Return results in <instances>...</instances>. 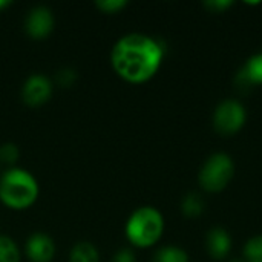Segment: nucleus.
Wrapping results in <instances>:
<instances>
[{"mask_svg": "<svg viewBox=\"0 0 262 262\" xmlns=\"http://www.w3.org/2000/svg\"><path fill=\"white\" fill-rule=\"evenodd\" d=\"M21 250L18 244L8 235L0 233V262H20Z\"/></svg>", "mask_w": 262, "mask_h": 262, "instance_id": "obj_13", "label": "nucleus"}, {"mask_svg": "<svg viewBox=\"0 0 262 262\" xmlns=\"http://www.w3.org/2000/svg\"><path fill=\"white\" fill-rule=\"evenodd\" d=\"M69 262H100L98 249L89 241H78L69 252Z\"/></svg>", "mask_w": 262, "mask_h": 262, "instance_id": "obj_11", "label": "nucleus"}, {"mask_svg": "<svg viewBox=\"0 0 262 262\" xmlns=\"http://www.w3.org/2000/svg\"><path fill=\"white\" fill-rule=\"evenodd\" d=\"M111 262H137L135 253L130 249H120L114 256Z\"/></svg>", "mask_w": 262, "mask_h": 262, "instance_id": "obj_20", "label": "nucleus"}, {"mask_svg": "<svg viewBox=\"0 0 262 262\" xmlns=\"http://www.w3.org/2000/svg\"><path fill=\"white\" fill-rule=\"evenodd\" d=\"M213 129L223 137H232L243 130L247 123V111L239 100L226 98L213 111Z\"/></svg>", "mask_w": 262, "mask_h": 262, "instance_id": "obj_5", "label": "nucleus"}, {"mask_svg": "<svg viewBox=\"0 0 262 262\" xmlns=\"http://www.w3.org/2000/svg\"><path fill=\"white\" fill-rule=\"evenodd\" d=\"M129 5L127 0H98L95 6L104 14H117Z\"/></svg>", "mask_w": 262, "mask_h": 262, "instance_id": "obj_17", "label": "nucleus"}, {"mask_svg": "<svg viewBox=\"0 0 262 262\" xmlns=\"http://www.w3.org/2000/svg\"><path fill=\"white\" fill-rule=\"evenodd\" d=\"M55 243L45 232H34L25 243V255L29 262H52L55 258Z\"/></svg>", "mask_w": 262, "mask_h": 262, "instance_id": "obj_8", "label": "nucleus"}, {"mask_svg": "<svg viewBox=\"0 0 262 262\" xmlns=\"http://www.w3.org/2000/svg\"><path fill=\"white\" fill-rule=\"evenodd\" d=\"M163 43L143 32L121 35L111 49V66L114 72L130 84H143L152 80L164 60Z\"/></svg>", "mask_w": 262, "mask_h": 262, "instance_id": "obj_1", "label": "nucleus"}, {"mask_svg": "<svg viewBox=\"0 0 262 262\" xmlns=\"http://www.w3.org/2000/svg\"><path fill=\"white\" fill-rule=\"evenodd\" d=\"M243 256L246 262H262V235H255L244 244Z\"/></svg>", "mask_w": 262, "mask_h": 262, "instance_id": "obj_15", "label": "nucleus"}, {"mask_svg": "<svg viewBox=\"0 0 262 262\" xmlns=\"http://www.w3.org/2000/svg\"><path fill=\"white\" fill-rule=\"evenodd\" d=\"M233 5V0H207L204 2V6L209 8L212 12H224Z\"/></svg>", "mask_w": 262, "mask_h": 262, "instance_id": "obj_19", "label": "nucleus"}, {"mask_svg": "<svg viewBox=\"0 0 262 262\" xmlns=\"http://www.w3.org/2000/svg\"><path fill=\"white\" fill-rule=\"evenodd\" d=\"M54 25H55L54 14H52L51 8H48L45 5L32 6L26 12L25 21H23L25 32L32 40H45V38H48L51 35V32L54 31Z\"/></svg>", "mask_w": 262, "mask_h": 262, "instance_id": "obj_7", "label": "nucleus"}, {"mask_svg": "<svg viewBox=\"0 0 262 262\" xmlns=\"http://www.w3.org/2000/svg\"><path fill=\"white\" fill-rule=\"evenodd\" d=\"M229 262H246L244 259H232V261H229Z\"/></svg>", "mask_w": 262, "mask_h": 262, "instance_id": "obj_22", "label": "nucleus"}, {"mask_svg": "<svg viewBox=\"0 0 262 262\" xmlns=\"http://www.w3.org/2000/svg\"><path fill=\"white\" fill-rule=\"evenodd\" d=\"M8 6H11V2L9 0H0V11H3Z\"/></svg>", "mask_w": 262, "mask_h": 262, "instance_id": "obj_21", "label": "nucleus"}, {"mask_svg": "<svg viewBox=\"0 0 262 262\" xmlns=\"http://www.w3.org/2000/svg\"><path fill=\"white\" fill-rule=\"evenodd\" d=\"M20 158V149L14 143H5L0 146V163L6 164L9 167H14V164Z\"/></svg>", "mask_w": 262, "mask_h": 262, "instance_id": "obj_16", "label": "nucleus"}, {"mask_svg": "<svg viewBox=\"0 0 262 262\" xmlns=\"http://www.w3.org/2000/svg\"><path fill=\"white\" fill-rule=\"evenodd\" d=\"M238 88H253L262 84V52L253 54L246 60L235 77Z\"/></svg>", "mask_w": 262, "mask_h": 262, "instance_id": "obj_10", "label": "nucleus"}, {"mask_svg": "<svg viewBox=\"0 0 262 262\" xmlns=\"http://www.w3.org/2000/svg\"><path fill=\"white\" fill-rule=\"evenodd\" d=\"M40 196L38 180L26 169L8 167L0 173V203L15 212L28 210Z\"/></svg>", "mask_w": 262, "mask_h": 262, "instance_id": "obj_2", "label": "nucleus"}, {"mask_svg": "<svg viewBox=\"0 0 262 262\" xmlns=\"http://www.w3.org/2000/svg\"><path fill=\"white\" fill-rule=\"evenodd\" d=\"M77 81V72L72 68H63L55 74V83L61 88H71Z\"/></svg>", "mask_w": 262, "mask_h": 262, "instance_id": "obj_18", "label": "nucleus"}, {"mask_svg": "<svg viewBox=\"0 0 262 262\" xmlns=\"http://www.w3.org/2000/svg\"><path fill=\"white\" fill-rule=\"evenodd\" d=\"M206 249L212 259L223 261L229 256L232 250V236L223 227H213L207 232Z\"/></svg>", "mask_w": 262, "mask_h": 262, "instance_id": "obj_9", "label": "nucleus"}, {"mask_svg": "<svg viewBox=\"0 0 262 262\" xmlns=\"http://www.w3.org/2000/svg\"><path fill=\"white\" fill-rule=\"evenodd\" d=\"M154 262H189V255L178 246H164L155 252Z\"/></svg>", "mask_w": 262, "mask_h": 262, "instance_id": "obj_14", "label": "nucleus"}, {"mask_svg": "<svg viewBox=\"0 0 262 262\" xmlns=\"http://www.w3.org/2000/svg\"><path fill=\"white\" fill-rule=\"evenodd\" d=\"M235 177V163L229 154H212L200 167L198 183L207 193H220L229 187Z\"/></svg>", "mask_w": 262, "mask_h": 262, "instance_id": "obj_4", "label": "nucleus"}, {"mask_svg": "<svg viewBox=\"0 0 262 262\" xmlns=\"http://www.w3.org/2000/svg\"><path fill=\"white\" fill-rule=\"evenodd\" d=\"M54 83L45 74H31L21 84V100L29 107H38L48 103L52 97Z\"/></svg>", "mask_w": 262, "mask_h": 262, "instance_id": "obj_6", "label": "nucleus"}, {"mask_svg": "<svg viewBox=\"0 0 262 262\" xmlns=\"http://www.w3.org/2000/svg\"><path fill=\"white\" fill-rule=\"evenodd\" d=\"M206 209V203L203 200V196L196 192H190L187 193L183 201H181V212L186 218H198L204 213Z\"/></svg>", "mask_w": 262, "mask_h": 262, "instance_id": "obj_12", "label": "nucleus"}, {"mask_svg": "<svg viewBox=\"0 0 262 262\" xmlns=\"http://www.w3.org/2000/svg\"><path fill=\"white\" fill-rule=\"evenodd\" d=\"M166 229L163 213L154 206L135 209L124 224L127 243L135 249H150L160 243Z\"/></svg>", "mask_w": 262, "mask_h": 262, "instance_id": "obj_3", "label": "nucleus"}]
</instances>
